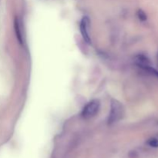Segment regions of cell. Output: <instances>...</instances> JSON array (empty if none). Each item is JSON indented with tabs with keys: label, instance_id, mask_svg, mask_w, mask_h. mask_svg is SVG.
<instances>
[{
	"label": "cell",
	"instance_id": "8992f818",
	"mask_svg": "<svg viewBox=\"0 0 158 158\" xmlns=\"http://www.w3.org/2000/svg\"><path fill=\"white\" fill-rule=\"evenodd\" d=\"M148 144L152 148H158V139L157 138H151L148 140Z\"/></svg>",
	"mask_w": 158,
	"mask_h": 158
},
{
	"label": "cell",
	"instance_id": "7a4b0ae2",
	"mask_svg": "<svg viewBox=\"0 0 158 158\" xmlns=\"http://www.w3.org/2000/svg\"><path fill=\"white\" fill-rule=\"evenodd\" d=\"M100 102L94 100L88 103L82 111V116L85 119H89L94 117L100 110Z\"/></svg>",
	"mask_w": 158,
	"mask_h": 158
},
{
	"label": "cell",
	"instance_id": "3957f363",
	"mask_svg": "<svg viewBox=\"0 0 158 158\" xmlns=\"http://www.w3.org/2000/svg\"><path fill=\"white\" fill-rule=\"evenodd\" d=\"M89 19L88 17L85 16L82 19L81 23H80V32L83 35V40L87 43H90L91 40L89 34Z\"/></svg>",
	"mask_w": 158,
	"mask_h": 158
},
{
	"label": "cell",
	"instance_id": "5b68a950",
	"mask_svg": "<svg viewBox=\"0 0 158 158\" xmlns=\"http://www.w3.org/2000/svg\"><path fill=\"white\" fill-rule=\"evenodd\" d=\"M137 16H138V19L142 22L146 21L147 19H148V16H147L146 13L144 12V11H143L142 9H139L137 11Z\"/></svg>",
	"mask_w": 158,
	"mask_h": 158
},
{
	"label": "cell",
	"instance_id": "277c9868",
	"mask_svg": "<svg viewBox=\"0 0 158 158\" xmlns=\"http://www.w3.org/2000/svg\"><path fill=\"white\" fill-rule=\"evenodd\" d=\"M14 26H15V34H16L17 39H18L19 42L20 43H23V35H22L21 29H20L19 21V19L17 18H15V19Z\"/></svg>",
	"mask_w": 158,
	"mask_h": 158
},
{
	"label": "cell",
	"instance_id": "6da1fadb",
	"mask_svg": "<svg viewBox=\"0 0 158 158\" xmlns=\"http://www.w3.org/2000/svg\"><path fill=\"white\" fill-rule=\"evenodd\" d=\"M123 108L121 103L116 100H113L111 101L110 113L108 122L109 123H114L120 120L123 117Z\"/></svg>",
	"mask_w": 158,
	"mask_h": 158
}]
</instances>
